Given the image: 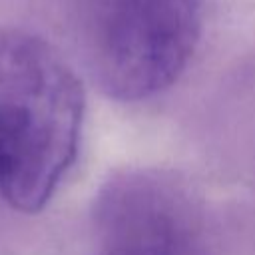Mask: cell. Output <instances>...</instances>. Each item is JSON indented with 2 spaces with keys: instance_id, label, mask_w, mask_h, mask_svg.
Masks as SVG:
<instances>
[{
  "instance_id": "7a4b0ae2",
  "label": "cell",
  "mask_w": 255,
  "mask_h": 255,
  "mask_svg": "<svg viewBox=\"0 0 255 255\" xmlns=\"http://www.w3.org/2000/svg\"><path fill=\"white\" fill-rule=\"evenodd\" d=\"M78 16L96 80L122 102L177 82L201 34V0H78Z\"/></svg>"
},
{
  "instance_id": "3957f363",
  "label": "cell",
  "mask_w": 255,
  "mask_h": 255,
  "mask_svg": "<svg viewBox=\"0 0 255 255\" xmlns=\"http://www.w3.org/2000/svg\"><path fill=\"white\" fill-rule=\"evenodd\" d=\"M94 231L98 255H207L197 203L157 169L110 177L94 205Z\"/></svg>"
},
{
  "instance_id": "6da1fadb",
  "label": "cell",
  "mask_w": 255,
  "mask_h": 255,
  "mask_svg": "<svg viewBox=\"0 0 255 255\" xmlns=\"http://www.w3.org/2000/svg\"><path fill=\"white\" fill-rule=\"evenodd\" d=\"M84 88L44 38L0 30V197L18 211L42 209L76 159Z\"/></svg>"
}]
</instances>
